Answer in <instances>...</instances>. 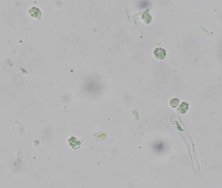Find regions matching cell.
<instances>
[{
  "label": "cell",
  "mask_w": 222,
  "mask_h": 188,
  "mask_svg": "<svg viewBox=\"0 0 222 188\" xmlns=\"http://www.w3.org/2000/svg\"><path fill=\"white\" fill-rule=\"evenodd\" d=\"M154 55L158 59H164L166 56V51L163 48L159 47L155 50Z\"/></svg>",
  "instance_id": "obj_1"
},
{
  "label": "cell",
  "mask_w": 222,
  "mask_h": 188,
  "mask_svg": "<svg viewBox=\"0 0 222 188\" xmlns=\"http://www.w3.org/2000/svg\"><path fill=\"white\" fill-rule=\"evenodd\" d=\"M188 103L186 102H182L180 104V106L178 109V112L180 114H185L186 112H187L188 110Z\"/></svg>",
  "instance_id": "obj_2"
},
{
  "label": "cell",
  "mask_w": 222,
  "mask_h": 188,
  "mask_svg": "<svg viewBox=\"0 0 222 188\" xmlns=\"http://www.w3.org/2000/svg\"><path fill=\"white\" fill-rule=\"evenodd\" d=\"M179 102L180 101L179 99H177V98H173V99H172L170 101V104L171 107H173V108H175V107H177L179 105Z\"/></svg>",
  "instance_id": "obj_3"
}]
</instances>
